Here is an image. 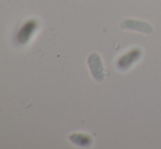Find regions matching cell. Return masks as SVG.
<instances>
[{
    "label": "cell",
    "instance_id": "obj_2",
    "mask_svg": "<svg viewBox=\"0 0 161 149\" xmlns=\"http://www.w3.org/2000/svg\"><path fill=\"white\" fill-rule=\"evenodd\" d=\"M119 29L123 31L137 32V33H140V34H146V35L153 34V31H155L153 24L149 23L148 21L139 20V19H133V18L124 19L123 21L119 23Z\"/></svg>",
    "mask_w": 161,
    "mask_h": 149
},
{
    "label": "cell",
    "instance_id": "obj_5",
    "mask_svg": "<svg viewBox=\"0 0 161 149\" xmlns=\"http://www.w3.org/2000/svg\"><path fill=\"white\" fill-rule=\"evenodd\" d=\"M69 141L74 145L82 148L91 147L94 143L93 137L89 134H85V133H72L69 136Z\"/></svg>",
    "mask_w": 161,
    "mask_h": 149
},
{
    "label": "cell",
    "instance_id": "obj_3",
    "mask_svg": "<svg viewBox=\"0 0 161 149\" xmlns=\"http://www.w3.org/2000/svg\"><path fill=\"white\" fill-rule=\"evenodd\" d=\"M87 65L89 68L90 74L96 82H103L105 79V69L102 57L99 53L92 52L87 58Z\"/></svg>",
    "mask_w": 161,
    "mask_h": 149
},
{
    "label": "cell",
    "instance_id": "obj_4",
    "mask_svg": "<svg viewBox=\"0 0 161 149\" xmlns=\"http://www.w3.org/2000/svg\"><path fill=\"white\" fill-rule=\"evenodd\" d=\"M36 28H37V22L35 20H29L28 22H25L18 33V42L20 44H26L34 34Z\"/></svg>",
    "mask_w": 161,
    "mask_h": 149
},
{
    "label": "cell",
    "instance_id": "obj_1",
    "mask_svg": "<svg viewBox=\"0 0 161 149\" xmlns=\"http://www.w3.org/2000/svg\"><path fill=\"white\" fill-rule=\"evenodd\" d=\"M142 55H144V52L140 47L135 46L129 48L128 51L121 54L117 57L116 63H115L117 70L121 71V73H126V71L130 70L137 63L140 62Z\"/></svg>",
    "mask_w": 161,
    "mask_h": 149
}]
</instances>
